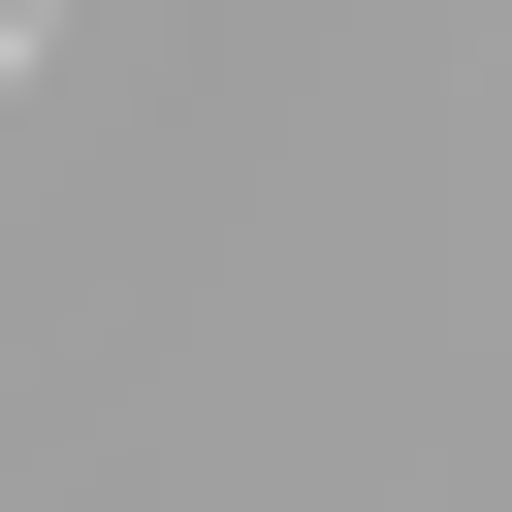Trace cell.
I'll use <instances>...</instances> for the list:
<instances>
[{"mask_svg": "<svg viewBox=\"0 0 512 512\" xmlns=\"http://www.w3.org/2000/svg\"><path fill=\"white\" fill-rule=\"evenodd\" d=\"M0 96H32V0H0Z\"/></svg>", "mask_w": 512, "mask_h": 512, "instance_id": "cell-1", "label": "cell"}]
</instances>
